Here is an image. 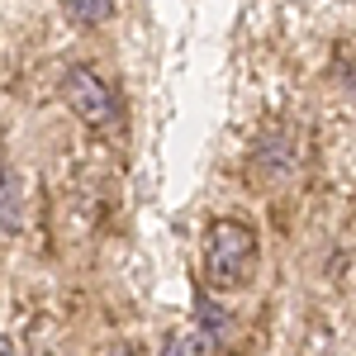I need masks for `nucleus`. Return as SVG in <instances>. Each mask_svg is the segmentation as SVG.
<instances>
[{
  "label": "nucleus",
  "mask_w": 356,
  "mask_h": 356,
  "mask_svg": "<svg viewBox=\"0 0 356 356\" xmlns=\"http://www.w3.org/2000/svg\"><path fill=\"white\" fill-rule=\"evenodd\" d=\"M257 261H261V243L257 228L243 219H209L204 228V290L219 295H238L257 280Z\"/></svg>",
  "instance_id": "obj_1"
},
{
  "label": "nucleus",
  "mask_w": 356,
  "mask_h": 356,
  "mask_svg": "<svg viewBox=\"0 0 356 356\" xmlns=\"http://www.w3.org/2000/svg\"><path fill=\"white\" fill-rule=\"evenodd\" d=\"M295 162H300L295 138L285 134V129H266V134L257 138V147H252V186L257 191H271L280 181H290L295 176Z\"/></svg>",
  "instance_id": "obj_3"
},
{
  "label": "nucleus",
  "mask_w": 356,
  "mask_h": 356,
  "mask_svg": "<svg viewBox=\"0 0 356 356\" xmlns=\"http://www.w3.org/2000/svg\"><path fill=\"white\" fill-rule=\"evenodd\" d=\"M195 328H200V337H204V347H223L228 342V328H233V318H228V309H223L204 285H195Z\"/></svg>",
  "instance_id": "obj_5"
},
{
  "label": "nucleus",
  "mask_w": 356,
  "mask_h": 356,
  "mask_svg": "<svg viewBox=\"0 0 356 356\" xmlns=\"http://www.w3.org/2000/svg\"><path fill=\"white\" fill-rule=\"evenodd\" d=\"M62 100H67V110L76 114L86 129H95V134H114V129H119L114 86L105 81L95 67H67V72H62Z\"/></svg>",
  "instance_id": "obj_2"
},
{
  "label": "nucleus",
  "mask_w": 356,
  "mask_h": 356,
  "mask_svg": "<svg viewBox=\"0 0 356 356\" xmlns=\"http://www.w3.org/2000/svg\"><path fill=\"white\" fill-rule=\"evenodd\" d=\"M19 228H24V186L10 157L0 152V238H19Z\"/></svg>",
  "instance_id": "obj_4"
},
{
  "label": "nucleus",
  "mask_w": 356,
  "mask_h": 356,
  "mask_svg": "<svg viewBox=\"0 0 356 356\" xmlns=\"http://www.w3.org/2000/svg\"><path fill=\"white\" fill-rule=\"evenodd\" d=\"M105 356H138V352H134V347H129V342H114V347H110V352H105Z\"/></svg>",
  "instance_id": "obj_8"
},
{
  "label": "nucleus",
  "mask_w": 356,
  "mask_h": 356,
  "mask_svg": "<svg viewBox=\"0 0 356 356\" xmlns=\"http://www.w3.org/2000/svg\"><path fill=\"white\" fill-rule=\"evenodd\" d=\"M62 15L76 29H100V24H110L114 0H62Z\"/></svg>",
  "instance_id": "obj_6"
},
{
  "label": "nucleus",
  "mask_w": 356,
  "mask_h": 356,
  "mask_svg": "<svg viewBox=\"0 0 356 356\" xmlns=\"http://www.w3.org/2000/svg\"><path fill=\"white\" fill-rule=\"evenodd\" d=\"M162 356H191L186 332H162Z\"/></svg>",
  "instance_id": "obj_7"
}]
</instances>
